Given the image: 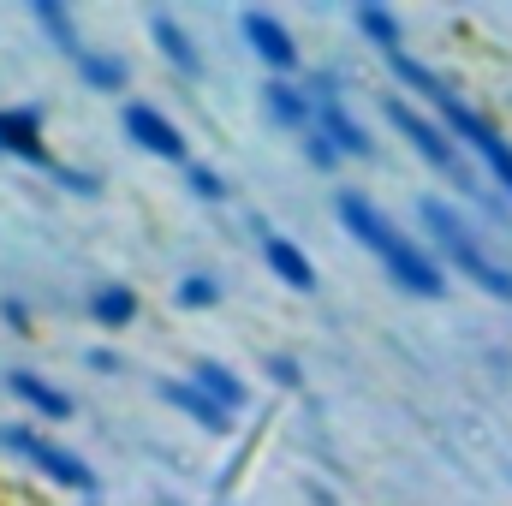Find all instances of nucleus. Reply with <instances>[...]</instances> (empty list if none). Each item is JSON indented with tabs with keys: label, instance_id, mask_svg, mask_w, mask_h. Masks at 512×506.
Wrapping results in <instances>:
<instances>
[{
	"label": "nucleus",
	"instance_id": "obj_1",
	"mask_svg": "<svg viewBox=\"0 0 512 506\" xmlns=\"http://www.w3.org/2000/svg\"><path fill=\"white\" fill-rule=\"evenodd\" d=\"M334 215H340V227L364 245L370 256H382V268L405 286V292H417V298H441L447 292V274L435 268V256L429 251H417L393 221H387L382 209L370 203V197H358V191H340L334 197Z\"/></svg>",
	"mask_w": 512,
	"mask_h": 506
},
{
	"label": "nucleus",
	"instance_id": "obj_2",
	"mask_svg": "<svg viewBox=\"0 0 512 506\" xmlns=\"http://www.w3.org/2000/svg\"><path fill=\"white\" fill-rule=\"evenodd\" d=\"M387 66H393V72H399V78H405L411 90H423V96L435 102V114L447 120V131H453L459 143H471V149H477V155L489 161L495 185H501V191H512V143H507V137L489 126V120H483L477 108H465V102H459V90H447V84H441V78H435L429 66H417V60H411L405 48H393V54H387Z\"/></svg>",
	"mask_w": 512,
	"mask_h": 506
},
{
	"label": "nucleus",
	"instance_id": "obj_3",
	"mask_svg": "<svg viewBox=\"0 0 512 506\" xmlns=\"http://www.w3.org/2000/svg\"><path fill=\"white\" fill-rule=\"evenodd\" d=\"M417 221H423V233L435 239V251L447 256L459 274H471L483 292H495V298H507L512 304V262H501V256L489 251V239L453 209V203H441V197H423L417 203Z\"/></svg>",
	"mask_w": 512,
	"mask_h": 506
},
{
	"label": "nucleus",
	"instance_id": "obj_4",
	"mask_svg": "<svg viewBox=\"0 0 512 506\" xmlns=\"http://www.w3.org/2000/svg\"><path fill=\"white\" fill-rule=\"evenodd\" d=\"M387 120L405 131V137L417 143V155H423L429 167H441L459 191H477V179H471V167H465V155H459V137H453V131H441L429 114H417V108H411V102H399V96L387 102Z\"/></svg>",
	"mask_w": 512,
	"mask_h": 506
},
{
	"label": "nucleus",
	"instance_id": "obj_5",
	"mask_svg": "<svg viewBox=\"0 0 512 506\" xmlns=\"http://www.w3.org/2000/svg\"><path fill=\"white\" fill-rule=\"evenodd\" d=\"M0 447H12L18 459H30L36 471H48L54 483H66V489H96V471L78 459V453H66L60 441H48L42 429H30V423H0Z\"/></svg>",
	"mask_w": 512,
	"mask_h": 506
},
{
	"label": "nucleus",
	"instance_id": "obj_6",
	"mask_svg": "<svg viewBox=\"0 0 512 506\" xmlns=\"http://www.w3.org/2000/svg\"><path fill=\"white\" fill-rule=\"evenodd\" d=\"M126 131H131L137 149L167 155V161H185V137H179V126H173L161 108H149V102H126Z\"/></svg>",
	"mask_w": 512,
	"mask_h": 506
},
{
	"label": "nucleus",
	"instance_id": "obj_7",
	"mask_svg": "<svg viewBox=\"0 0 512 506\" xmlns=\"http://www.w3.org/2000/svg\"><path fill=\"white\" fill-rule=\"evenodd\" d=\"M316 131L340 149V155H370V131L352 120V108L334 90H316Z\"/></svg>",
	"mask_w": 512,
	"mask_h": 506
},
{
	"label": "nucleus",
	"instance_id": "obj_8",
	"mask_svg": "<svg viewBox=\"0 0 512 506\" xmlns=\"http://www.w3.org/2000/svg\"><path fill=\"white\" fill-rule=\"evenodd\" d=\"M239 24H245L251 48L274 66V72H292V66H298V42H292V30H286L280 18H268V12H245Z\"/></svg>",
	"mask_w": 512,
	"mask_h": 506
},
{
	"label": "nucleus",
	"instance_id": "obj_9",
	"mask_svg": "<svg viewBox=\"0 0 512 506\" xmlns=\"http://www.w3.org/2000/svg\"><path fill=\"white\" fill-rule=\"evenodd\" d=\"M262 102H268V114H274L286 131H298V137H310V131H316V96H310V90H298V84L274 78V84L262 90Z\"/></svg>",
	"mask_w": 512,
	"mask_h": 506
},
{
	"label": "nucleus",
	"instance_id": "obj_10",
	"mask_svg": "<svg viewBox=\"0 0 512 506\" xmlns=\"http://www.w3.org/2000/svg\"><path fill=\"white\" fill-rule=\"evenodd\" d=\"M0 155H24L36 167H54L48 149H42V131H36V114H6L0 108ZM60 173V167H54Z\"/></svg>",
	"mask_w": 512,
	"mask_h": 506
},
{
	"label": "nucleus",
	"instance_id": "obj_11",
	"mask_svg": "<svg viewBox=\"0 0 512 506\" xmlns=\"http://www.w3.org/2000/svg\"><path fill=\"white\" fill-rule=\"evenodd\" d=\"M262 256H268V268H274L286 286H298V292H310V286H316V268H310V256L298 251L292 239H280V233H262Z\"/></svg>",
	"mask_w": 512,
	"mask_h": 506
},
{
	"label": "nucleus",
	"instance_id": "obj_12",
	"mask_svg": "<svg viewBox=\"0 0 512 506\" xmlns=\"http://www.w3.org/2000/svg\"><path fill=\"white\" fill-rule=\"evenodd\" d=\"M167 399H173L179 411H191V417H197L209 435H227V423H233V411H221V405H215V399H209L197 381H167Z\"/></svg>",
	"mask_w": 512,
	"mask_h": 506
},
{
	"label": "nucleus",
	"instance_id": "obj_13",
	"mask_svg": "<svg viewBox=\"0 0 512 506\" xmlns=\"http://www.w3.org/2000/svg\"><path fill=\"white\" fill-rule=\"evenodd\" d=\"M149 30H155V42H161V54H167V60H173V66H179L185 78H197V72H203V60H197V48H191V36H185V30H179V24L167 18V12H155V18H149Z\"/></svg>",
	"mask_w": 512,
	"mask_h": 506
},
{
	"label": "nucleus",
	"instance_id": "obj_14",
	"mask_svg": "<svg viewBox=\"0 0 512 506\" xmlns=\"http://www.w3.org/2000/svg\"><path fill=\"white\" fill-rule=\"evenodd\" d=\"M6 381H12V393H18V399H30V405H36L42 417H72V393L48 387L42 376H30V370H12Z\"/></svg>",
	"mask_w": 512,
	"mask_h": 506
},
{
	"label": "nucleus",
	"instance_id": "obj_15",
	"mask_svg": "<svg viewBox=\"0 0 512 506\" xmlns=\"http://www.w3.org/2000/svg\"><path fill=\"white\" fill-rule=\"evenodd\" d=\"M191 381H197V387H203V393H209L221 411H239V405L251 399V393H245V381L233 376L227 364H197V376H191Z\"/></svg>",
	"mask_w": 512,
	"mask_h": 506
},
{
	"label": "nucleus",
	"instance_id": "obj_16",
	"mask_svg": "<svg viewBox=\"0 0 512 506\" xmlns=\"http://www.w3.org/2000/svg\"><path fill=\"white\" fill-rule=\"evenodd\" d=\"M78 72H84L96 90H120V84H126V66H120V60H108V54H96V48H84V54H78Z\"/></svg>",
	"mask_w": 512,
	"mask_h": 506
},
{
	"label": "nucleus",
	"instance_id": "obj_17",
	"mask_svg": "<svg viewBox=\"0 0 512 506\" xmlns=\"http://www.w3.org/2000/svg\"><path fill=\"white\" fill-rule=\"evenodd\" d=\"M90 310H96V322H114V328H120V322L137 316V298H131L126 286H108V292H96V298H90Z\"/></svg>",
	"mask_w": 512,
	"mask_h": 506
},
{
	"label": "nucleus",
	"instance_id": "obj_18",
	"mask_svg": "<svg viewBox=\"0 0 512 506\" xmlns=\"http://www.w3.org/2000/svg\"><path fill=\"white\" fill-rule=\"evenodd\" d=\"M358 30H370V36H376V42H382L387 54H393V48H399V24H393V18H387V12H376V6H364V12H358Z\"/></svg>",
	"mask_w": 512,
	"mask_h": 506
},
{
	"label": "nucleus",
	"instance_id": "obj_19",
	"mask_svg": "<svg viewBox=\"0 0 512 506\" xmlns=\"http://www.w3.org/2000/svg\"><path fill=\"white\" fill-rule=\"evenodd\" d=\"M179 298H185V304H215V298H221V286H215L209 274H191V280L179 286Z\"/></svg>",
	"mask_w": 512,
	"mask_h": 506
},
{
	"label": "nucleus",
	"instance_id": "obj_20",
	"mask_svg": "<svg viewBox=\"0 0 512 506\" xmlns=\"http://www.w3.org/2000/svg\"><path fill=\"white\" fill-rule=\"evenodd\" d=\"M191 185H197V197H227V185H221V173H209V167H191Z\"/></svg>",
	"mask_w": 512,
	"mask_h": 506
},
{
	"label": "nucleus",
	"instance_id": "obj_21",
	"mask_svg": "<svg viewBox=\"0 0 512 506\" xmlns=\"http://www.w3.org/2000/svg\"><path fill=\"white\" fill-rule=\"evenodd\" d=\"M274 376H280L286 387H292V381H298V364H292V358H274Z\"/></svg>",
	"mask_w": 512,
	"mask_h": 506
}]
</instances>
